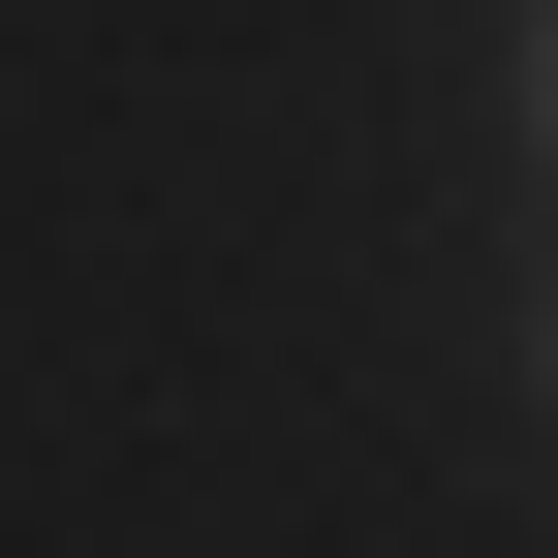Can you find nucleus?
Here are the masks:
<instances>
[{"instance_id": "obj_1", "label": "nucleus", "mask_w": 558, "mask_h": 558, "mask_svg": "<svg viewBox=\"0 0 558 558\" xmlns=\"http://www.w3.org/2000/svg\"><path fill=\"white\" fill-rule=\"evenodd\" d=\"M527 124H558V32H527Z\"/></svg>"}]
</instances>
